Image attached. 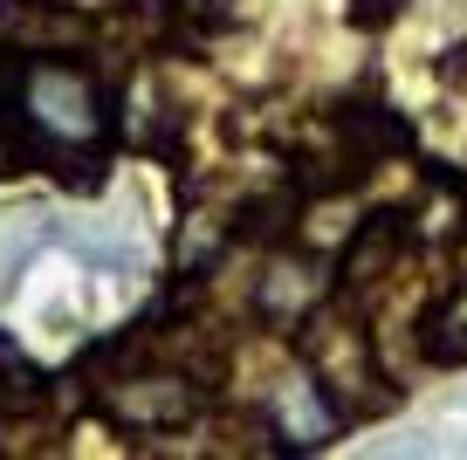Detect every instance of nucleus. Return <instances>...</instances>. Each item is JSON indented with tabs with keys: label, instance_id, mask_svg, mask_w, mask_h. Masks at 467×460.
I'll return each mask as SVG.
<instances>
[{
	"label": "nucleus",
	"instance_id": "7",
	"mask_svg": "<svg viewBox=\"0 0 467 460\" xmlns=\"http://www.w3.org/2000/svg\"><path fill=\"white\" fill-rule=\"evenodd\" d=\"M420 350H426L433 364H467V288H461V296H447L433 317H426Z\"/></svg>",
	"mask_w": 467,
	"mask_h": 460
},
{
	"label": "nucleus",
	"instance_id": "1",
	"mask_svg": "<svg viewBox=\"0 0 467 460\" xmlns=\"http://www.w3.org/2000/svg\"><path fill=\"white\" fill-rule=\"evenodd\" d=\"M15 131L35 144H89L103 131V97L83 69L42 62L15 76Z\"/></svg>",
	"mask_w": 467,
	"mask_h": 460
},
{
	"label": "nucleus",
	"instance_id": "2",
	"mask_svg": "<svg viewBox=\"0 0 467 460\" xmlns=\"http://www.w3.org/2000/svg\"><path fill=\"white\" fill-rule=\"evenodd\" d=\"M303 350H309L317 385L330 392L344 413H350V399H365V392L379 385V371H371V337L350 317H309V344Z\"/></svg>",
	"mask_w": 467,
	"mask_h": 460
},
{
	"label": "nucleus",
	"instance_id": "6",
	"mask_svg": "<svg viewBox=\"0 0 467 460\" xmlns=\"http://www.w3.org/2000/svg\"><path fill=\"white\" fill-rule=\"evenodd\" d=\"M399 247H406V227H399L392 214H385V220H371V227L358 234V241H350V255H344V288H350V296L379 288L385 275H392Z\"/></svg>",
	"mask_w": 467,
	"mask_h": 460
},
{
	"label": "nucleus",
	"instance_id": "3",
	"mask_svg": "<svg viewBox=\"0 0 467 460\" xmlns=\"http://www.w3.org/2000/svg\"><path fill=\"white\" fill-rule=\"evenodd\" d=\"M337 426H344V405L317 385V371L309 378L303 371L275 378V392H268V433H275L282 446H323Z\"/></svg>",
	"mask_w": 467,
	"mask_h": 460
},
{
	"label": "nucleus",
	"instance_id": "5",
	"mask_svg": "<svg viewBox=\"0 0 467 460\" xmlns=\"http://www.w3.org/2000/svg\"><path fill=\"white\" fill-rule=\"evenodd\" d=\"M317 296H323V268H309V261H275L262 275V288H254L268 323H303L317 309Z\"/></svg>",
	"mask_w": 467,
	"mask_h": 460
},
{
	"label": "nucleus",
	"instance_id": "8",
	"mask_svg": "<svg viewBox=\"0 0 467 460\" xmlns=\"http://www.w3.org/2000/svg\"><path fill=\"white\" fill-rule=\"evenodd\" d=\"M399 7H406V0H358V21H365V28H385Z\"/></svg>",
	"mask_w": 467,
	"mask_h": 460
},
{
	"label": "nucleus",
	"instance_id": "4",
	"mask_svg": "<svg viewBox=\"0 0 467 460\" xmlns=\"http://www.w3.org/2000/svg\"><path fill=\"white\" fill-rule=\"evenodd\" d=\"M103 405H110V419H124V426H186V419L200 413V392H192L186 378H172V371H145V378H117V385L103 392Z\"/></svg>",
	"mask_w": 467,
	"mask_h": 460
}]
</instances>
